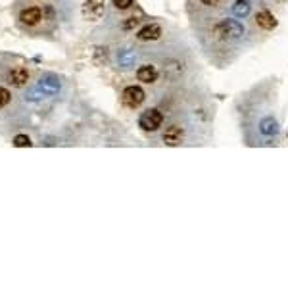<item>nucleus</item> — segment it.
I'll return each mask as SVG.
<instances>
[{
    "label": "nucleus",
    "mask_w": 288,
    "mask_h": 288,
    "mask_svg": "<svg viewBox=\"0 0 288 288\" xmlns=\"http://www.w3.org/2000/svg\"><path fill=\"white\" fill-rule=\"evenodd\" d=\"M144 96L146 94H144V90H142L140 86L131 85L121 92V102H123V106L135 110V108H139L140 104L144 102Z\"/></svg>",
    "instance_id": "nucleus-1"
},
{
    "label": "nucleus",
    "mask_w": 288,
    "mask_h": 288,
    "mask_svg": "<svg viewBox=\"0 0 288 288\" xmlns=\"http://www.w3.org/2000/svg\"><path fill=\"white\" fill-rule=\"evenodd\" d=\"M161 121H163V116H161L160 110H156V108H152V110H146L139 119V125L144 131H156V129L161 125Z\"/></svg>",
    "instance_id": "nucleus-2"
},
{
    "label": "nucleus",
    "mask_w": 288,
    "mask_h": 288,
    "mask_svg": "<svg viewBox=\"0 0 288 288\" xmlns=\"http://www.w3.org/2000/svg\"><path fill=\"white\" fill-rule=\"evenodd\" d=\"M104 14V0H86L83 4V18L94 22Z\"/></svg>",
    "instance_id": "nucleus-3"
},
{
    "label": "nucleus",
    "mask_w": 288,
    "mask_h": 288,
    "mask_svg": "<svg viewBox=\"0 0 288 288\" xmlns=\"http://www.w3.org/2000/svg\"><path fill=\"white\" fill-rule=\"evenodd\" d=\"M41 20H43V10L37 8V6L25 8V10H22V14H20V22H22L23 25H29V27L37 25Z\"/></svg>",
    "instance_id": "nucleus-4"
},
{
    "label": "nucleus",
    "mask_w": 288,
    "mask_h": 288,
    "mask_svg": "<svg viewBox=\"0 0 288 288\" xmlns=\"http://www.w3.org/2000/svg\"><path fill=\"white\" fill-rule=\"evenodd\" d=\"M27 81H29V71H27V67L18 65V67H14L10 73H8V83H10L12 86H25L27 85Z\"/></svg>",
    "instance_id": "nucleus-5"
},
{
    "label": "nucleus",
    "mask_w": 288,
    "mask_h": 288,
    "mask_svg": "<svg viewBox=\"0 0 288 288\" xmlns=\"http://www.w3.org/2000/svg\"><path fill=\"white\" fill-rule=\"evenodd\" d=\"M182 139H184V133H182V129L179 125H171L163 133V142L167 146H179L182 142Z\"/></svg>",
    "instance_id": "nucleus-6"
},
{
    "label": "nucleus",
    "mask_w": 288,
    "mask_h": 288,
    "mask_svg": "<svg viewBox=\"0 0 288 288\" xmlns=\"http://www.w3.org/2000/svg\"><path fill=\"white\" fill-rule=\"evenodd\" d=\"M139 41H158L161 37V27L158 23H150V25H144L139 33H137Z\"/></svg>",
    "instance_id": "nucleus-7"
},
{
    "label": "nucleus",
    "mask_w": 288,
    "mask_h": 288,
    "mask_svg": "<svg viewBox=\"0 0 288 288\" xmlns=\"http://www.w3.org/2000/svg\"><path fill=\"white\" fill-rule=\"evenodd\" d=\"M137 77H139L140 83H156L158 81V69L154 65H140L139 71H137Z\"/></svg>",
    "instance_id": "nucleus-8"
},
{
    "label": "nucleus",
    "mask_w": 288,
    "mask_h": 288,
    "mask_svg": "<svg viewBox=\"0 0 288 288\" xmlns=\"http://www.w3.org/2000/svg\"><path fill=\"white\" fill-rule=\"evenodd\" d=\"M256 23L261 27V29H275L277 27V20H275V16L271 14L269 10H261L256 14Z\"/></svg>",
    "instance_id": "nucleus-9"
},
{
    "label": "nucleus",
    "mask_w": 288,
    "mask_h": 288,
    "mask_svg": "<svg viewBox=\"0 0 288 288\" xmlns=\"http://www.w3.org/2000/svg\"><path fill=\"white\" fill-rule=\"evenodd\" d=\"M39 86L43 88L46 94H56L60 90V81L54 75H44L39 79Z\"/></svg>",
    "instance_id": "nucleus-10"
},
{
    "label": "nucleus",
    "mask_w": 288,
    "mask_h": 288,
    "mask_svg": "<svg viewBox=\"0 0 288 288\" xmlns=\"http://www.w3.org/2000/svg\"><path fill=\"white\" fill-rule=\"evenodd\" d=\"M14 146L16 148H29L31 146V139L27 135H16L14 137Z\"/></svg>",
    "instance_id": "nucleus-11"
},
{
    "label": "nucleus",
    "mask_w": 288,
    "mask_h": 288,
    "mask_svg": "<svg viewBox=\"0 0 288 288\" xmlns=\"http://www.w3.org/2000/svg\"><path fill=\"white\" fill-rule=\"evenodd\" d=\"M41 96H46V92H44L41 86L37 85V88H31V90L25 94V98H27V100H39Z\"/></svg>",
    "instance_id": "nucleus-12"
},
{
    "label": "nucleus",
    "mask_w": 288,
    "mask_h": 288,
    "mask_svg": "<svg viewBox=\"0 0 288 288\" xmlns=\"http://www.w3.org/2000/svg\"><path fill=\"white\" fill-rule=\"evenodd\" d=\"M10 100H12L10 90H8V88H4V86H0V108H4Z\"/></svg>",
    "instance_id": "nucleus-13"
},
{
    "label": "nucleus",
    "mask_w": 288,
    "mask_h": 288,
    "mask_svg": "<svg viewBox=\"0 0 288 288\" xmlns=\"http://www.w3.org/2000/svg\"><path fill=\"white\" fill-rule=\"evenodd\" d=\"M131 4H133V0H114V6L118 10H127Z\"/></svg>",
    "instance_id": "nucleus-14"
},
{
    "label": "nucleus",
    "mask_w": 288,
    "mask_h": 288,
    "mask_svg": "<svg viewBox=\"0 0 288 288\" xmlns=\"http://www.w3.org/2000/svg\"><path fill=\"white\" fill-rule=\"evenodd\" d=\"M139 16H140V14H139ZM139 16H133V18H129V22L123 23V27H125V29H131V27H135V25L140 22Z\"/></svg>",
    "instance_id": "nucleus-15"
},
{
    "label": "nucleus",
    "mask_w": 288,
    "mask_h": 288,
    "mask_svg": "<svg viewBox=\"0 0 288 288\" xmlns=\"http://www.w3.org/2000/svg\"><path fill=\"white\" fill-rule=\"evenodd\" d=\"M204 6H215V4H219V0H200Z\"/></svg>",
    "instance_id": "nucleus-16"
}]
</instances>
